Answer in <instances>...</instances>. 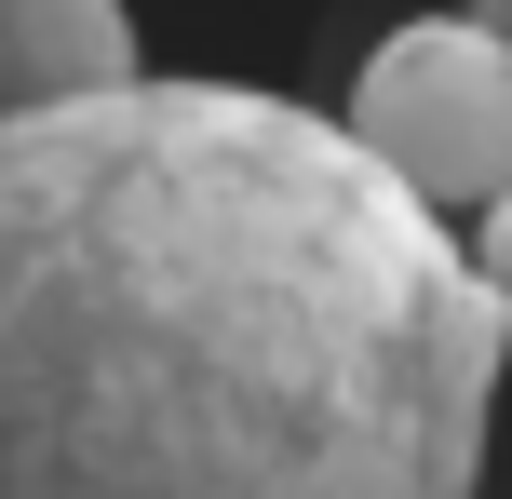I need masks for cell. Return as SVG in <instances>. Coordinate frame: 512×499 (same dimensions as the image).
I'll return each instance as SVG.
<instances>
[{"label":"cell","mask_w":512,"mask_h":499,"mask_svg":"<svg viewBox=\"0 0 512 499\" xmlns=\"http://www.w3.org/2000/svg\"><path fill=\"white\" fill-rule=\"evenodd\" d=\"M499 365L459 230L297 95L0 135V499H486Z\"/></svg>","instance_id":"obj_1"},{"label":"cell","mask_w":512,"mask_h":499,"mask_svg":"<svg viewBox=\"0 0 512 499\" xmlns=\"http://www.w3.org/2000/svg\"><path fill=\"white\" fill-rule=\"evenodd\" d=\"M324 122L351 135V162H378L432 230H459V216H486L512 189V27L418 0V14H391L378 41H364L351 108H324Z\"/></svg>","instance_id":"obj_2"},{"label":"cell","mask_w":512,"mask_h":499,"mask_svg":"<svg viewBox=\"0 0 512 499\" xmlns=\"http://www.w3.org/2000/svg\"><path fill=\"white\" fill-rule=\"evenodd\" d=\"M122 81H149L135 0H0V135L54 122V108H95Z\"/></svg>","instance_id":"obj_3"},{"label":"cell","mask_w":512,"mask_h":499,"mask_svg":"<svg viewBox=\"0 0 512 499\" xmlns=\"http://www.w3.org/2000/svg\"><path fill=\"white\" fill-rule=\"evenodd\" d=\"M459 270H472V297H486V324L512 338V189L486 216H459Z\"/></svg>","instance_id":"obj_4"},{"label":"cell","mask_w":512,"mask_h":499,"mask_svg":"<svg viewBox=\"0 0 512 499\" xmlns=\"http://www.w3.org/2000/svg\"><path fill=\"white\" fill-rule=\"evenodd\" d=\"M445 14H499V27H512V0H445Z\"/></svg>","instance_id":"obj_5"}]
</instances>
